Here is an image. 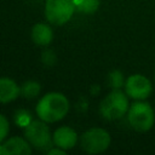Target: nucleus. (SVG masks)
Segmentation results:
<instances>
[{
  "mask_svg": "<svg viewBox=\"0 0 155 155\" xmlns=\"http://www.w3.org/2000/svg\"><path fill=\"white\" fill-rule=\"evenodd\" d=\"M68 98L59 92L46 93L36 104V115L45 122L52 124L62 120L69 111Z\"/></svg>",
  "mask_w": 155,
  "mask_h": 155,
  "instance_id": "nucleus-1",
  "label": "nucleus"
},
{
  "mask_svg": "<svg viewBox=\"0 0 155 155\" xmlns=\"http://www.w3.org/2000/svg\"><path fill=\"white\" fill-rule=\"evenodd\" d=\"M130 109L128 96L120 91V88H114L109 94H107L99 105V111L102 116L107 120L121 119Z\"/></svg>",
  "mask_w": 155,
  "mask_h": 155,
  "instance_id": "nucleus-2",
  "label": "nucleus"
},
{
  "mask_svg": "<svg viewBox=\"0 0 155 155\" xmlns=\"http://www.w3.org/2000/svg\"><path fill=\"white\" fill-rule=\"evenodd\" d=\"M127 120L133 130L138 132H147L154 126L155 113L149 103L138 101L130 107L127 111Z\"/></svg>",
  "mask_w": 155,
  "mask_h": 155,
  "instance_id": "nucleus-3",
  "label": "nucleus"
},
{
  "mask_svg": "<svg viewBox=\"0 0 155 155\" xmlns=\"http://www.w3.org/2000/svg\"><path fill=\"white\" fill-rule=\"evenodd\" d=\"M75 10V0H46L45 2V17L54 25H63L69 22Z\"/></svg>",
  "mask_w": 155,
  "mask_h": 155,
  "instance_id": "nucleus-4",
  "label": "nucleus"
},
{
  "mask_svg": "<svg viewBox=\"0 0 155 155\" xmlns=\"http://www.w3.org/2000/svg\"><path fill=\"white\" fill-rule=\"evenodd\" d=\"M24 137L30 143V145L39 150H45L50 148L53 143L52 134L45 121L33 120L24 128Z\"/></svg>",
  "mask_w": 155,
  "mask_h": 155,
  "instance_id": "nucleus-5",
  "label": "nucleus"
},
{
  "mask_svg": "<svg viewBox=\"0 0 155 155\" xmlns=\"http://www.w3.org/2000/svg\"><path fill=\"white\" fill-rule=\"evenodd\" d=\"M111 138L108 131L99 127H93L85 131L80 138V145L88 154H99L105 151L110 145Z\"/></svg>",
  "mask_w": 155,
  "mask_h": 155,
  "instance_id": "nucleus-6",
  "label": "nucleus"
},
{
  "mask_svg": "<svg viewBox=\"0 0 155 155\" xmlns=\"http://www.w3.org/2000/svg\"><path fill=\"white\" fill-rule=\"evenodd\" d=\"M125 91L130 98L136 101H144L150 96L153 87L150 80L147 76L133 74L125 81Z\"/></svg>",
  "mask_w": 155,
  "mask_h": 155,
  "instance_id": "nucleus-7",
  "label": "nucleus"
},
{
  "mask_svg": "<svg viewBox=\"0 0 155 155\" xmlns=\"http://www.w3.org/2000/svg\"><path fill=\"white\" fill-rule=\"evenodd\" d=\"M30 143L22 137H11L0 144V155H29Z\"/></svg>",
  "mask_w": 155,
  "mask_h": 155,
  "instance_id": "nucleus-8",
  "label": "nucleus"
},
{
  "mask_svg": "<svg viewBox=\"0 0 155 155\" xmlns=\"http://www.w3.org/2000/svg\"><path fill=\"white\" fill-rule=\"evenodd\" d=\"M52 138H53V144L64 150L73 149L78 142L76 132L71 127H68V126H62V127L57 128L53 132Z\"/></svg>",
  "mask_w": 155,
  "mask_h": 155,
  "instance_id": "nucleus-9",
  "label": "nucleus"
},
{
  "mask_svg": "<svg viewBox=\"0 0 155 155\" xmlns=\"http://www.w3.org/2000/svg\"><path fill=\"white\" fill-rule=\"evenodd\" d=\"M21 93V87L10 78H0V103H10Z\"/></svg>",
  "mask_w": 155,
  "mask_h": 155,
  "instance_id": "nucleus-10",
  "label": "nucleus"
},
{
  "mask_svg": "<svg viewBox=\"0 0 155 155\" xmlns=\"http://www.w3.org/2000/svg\"><path fill=\"white\" fill-rule=\"evenodd\" d=\"M31 39L36 45L46 46L52 42L53 40V31L52 29L44 23H38L31 29Z\"/></svg>",
  "mask_w": 155,
  "mask_h": 155,
  "instance_id": "nucleus-11",
  "label": "nucleus"
},
{
  "mask_svg": "<svg viewBox=\"0 0 155 155\" xmlns=\"http://www.w3.org/2000/svg\"><path fill=\"white\" fill-rule=\"evenodd\" d=\"M75 6L79 12L93 13L99 7V0H75Z\"/></svg>",
  "mask_w": 155,
  "mask_h": 155,
  "instance_id": "nucleus-12",
  "label": "nucleus"
},
{
  "mask_svg": "<svg viewBox=\"0 0 155 155\" xmlns=\"http://www.w3.org/2000/svg\"><path fill=\"white\" fill-rule=\"evenodd\" d=\"M40 93V84L36 81H25L21 86V94L24 98H35Z\"/></svg>",
  "mask_w": 155,
  "mask_h": 155,
  "instance_id": "nucleus-13",
  "label": "nucleus"
},
{
  "mask_svg": "<svg viewBox=\"0 0 155 155\" xmlns=\"http://www.w3.org/2000/svg\"><path fill=\"white\" fill-rule=\"evenodd\" d=\"M109 85L113 87V88H120L122 85H124V75L122 73H120L119 70H114L109 74Z\"/></svg>",
  "mask_w": 155,
  "mask_h": 155,
  "instance_id": "nucleus-14",
  "label": "nucleus"
},
{
  "mask_svg": "<svg viewBox=\"0 0 155 155\" xmlns=\"http://www.w3.org/2000/svg\"><path fill=\"white\" fill-rule=\"evenodd\" d=\"M8 131H10L8 120L2 114H0V144L6 139V137L8 134Z\"/></svg>",
  "mask_w": 155,
  "mask_h": 155,
  "instance_id": "nucleus-15",
  "label": "nucleus"
},
{
  "mask_svg": "<svg viewBox=\"0 0 155 155\" xmlns=\"http://www.w3.org/2000/svg\"><path fill=\"white\" fill-rule=\"evenodd\" d=\"M42 62L46 64V65H52L54 62H56V56L54 53L51 51V50H47L42 53Z\"/></svg>",
  "mask_w": 155,
  "mask_h": 155,
  "instance_id": "nucleus-16",
  "label": "nucleus"
},
{
  "mask_svg": "<svg viewBox=\"0 0 155 155\" xmlns=\"http://www.w3.org/2000/svg\"><path fill=\"white\" fill-rule=\"evenodd\" d=\"M47 154H48V155H64V154H65V150L57 147V148H54V149L47 150Z\"/></svg>",
  "mask_w": 155,
  "mask_h": 155,
  "instance_id": "nucleus-17",
  "label": "nucleus"
}]
</instances>
